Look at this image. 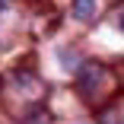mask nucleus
I'll use <instances>...</instances> for the list:
<instances>
[{"label":"nucleus","mask_w":124,"mask_h":124,"mask_svg":"<svg viewBox=\"0 0 124 124\" xmlns=\"http://www.w3.org/2000/svg\"><path fill=\"white\" fill-rule=\"evenodd\" d=\"M73 13H77V19H89L95 13V0H77V3H73Z\"/></svg>","instance_id":"1"},{"label":"nucleus","mask_w":124,"mask_h":124,"mask_svg":"<svg viewBox=\"0 0 124 124\" xmlns=\"http://www.w3.org/2000/svg\"><path fill=\"white\" fill-rule=\"evenodd\" d=\"M118 19H121V29H124V13H121V16H118Z\"/></svg>","instance_id":"2"}]
</instances>
